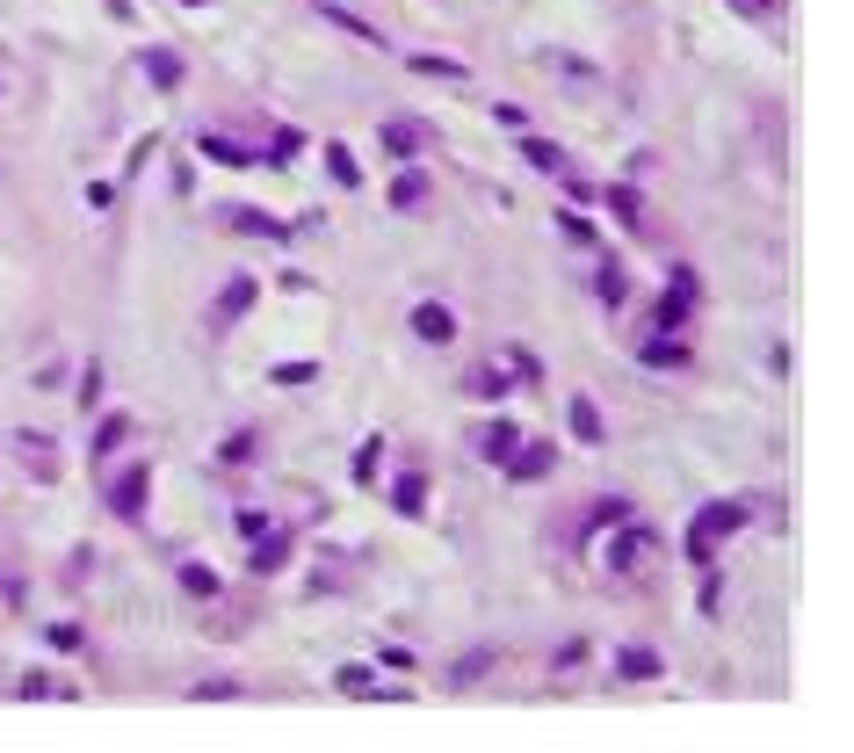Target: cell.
<instances>
[{
  "label": "cell",
  "instance_id": "1",
  "mask_svg": "<svg viewBox=\"0 0 854 753\" xmlns=\"http://www.w3.org/2000/svg\"><path fill=\"white\" fill-rule=\"evenodd\" d=\"M746 515H753V507H746V500H724V507H703V515H695V522H688V558H695V565H710V558H717V544H724V536H739V529H746Z\"/></svg>",
  "mask_w": 854,
  "mask_h": 753
},
{
  "label": "cell",
  "instance_id": "2",
  "mask_svg": "<svg viewBox=\"0 0 854 753\" xmlns=\"http://www.w3.org/2000/svg\"><path fill=\"white\" fill-rule=\"evenodd\" d=\"M688 305H695V276H688V268H674V290H666V297H659V312H652V326H659V334H674V326L688 319Z\"/></svg>",
  "mask_w": 854,
  "mask_h": 753
},
{
  "label": "cell",
  "instance_id": "3",
  "mask_svg": "<svg viewBox=\"0 0 854 753\" xmlns=\"http://www.w3.org/2000/svg\"><path fill=\"white\" fill-rule=\"evenodd\" d=\"M145 486H152V471H145V464H138V471H124V478L109 486V507H116L124 522H138V515H145Z\"/></svg>",
  "mask_w": 854,
  "mask_h": 753
},
{
  "label": "cell",
  "instance_id": "4",
  "mask_svg": "<svg viewBox=\"0 0 854 753\" xmlns=\"http://www.w3.org/2000/svg\"><path fill=\"white\" fill-rule=\"evenodd\" d=\"M551 464H558V449H551V442H536V449H522V442H514V457H507L500 471L529 486V478H551Z\"/></svg>",
  "mask_w": 854,
  "mask_h": 753
},
{
  "label": "cell",
  "instance_id": "5",
  "mask_svg": "<svg viewBox=\"0 0 854 753\" xmlns=\"http://www.w3.org/2000/svg\"><path fill=\"white\" fill-rule=\"evenodd\" d=\"M413 334H420L427 348H449V341H456V319H449V305H413Z\"/></svg>",
  "mask_w": 854,
  "mask_h": 753
},
{
  "label": "cell",
  "instance_id": "6",
  "mask_svg": "<svg viewBox=\"0 0 854 753\" xmlns=\"http://www.w3.org/2000/svg\"><path fill=\"white\" fill-rule=\"evenodd\" d=\"M138 73L160 87V95H174V87H181V58L174 51H138Z\"/></svg>",
  "mask_w": 854,
  "mask_h": 753
},
{
  "label": "cell",
  "instance_id": "7",
  "mask_svg": "<svg viewBox=\"0 0 854 753\" xmlns=\"http://www.w3.org/2000/svg\"><path fill=\"white\" fill-rule=\"evenodd\" d=\"M616 674H623V681H652V674H659V652H652V645H623V652H616Z\"/></svg>",
  "mask_w": 854,
  "mask_h": 753
},
{
  "label": "cell",
  "instance_id": "8",
  "mask_svg": "<svg viewBox=\"0 0 854 753\" xmlns=\"http://www.w3.org/2000/svg\"><path fill=\"white\" fill-rule=\"evenodd\" d=\"M254 297H261V290H254V276H232V283L218 290V326H225V319H239V312L254 305Z\"/></svg>",
  "mask_w": 854,
  "mask_h": 753
},
{
  "label": "cell",
  "instance_id": "9",
  "mask_svg": "<svg viewBox=\"0 0 854 753\" xmlns=\"http://www.w3.org/2000/svg\"><path fill=\"white\" fill-rule=\"evenodd\" d=\"M514 442H522V435H514L507 420H493V428L478 435V457H485V464H507V457H514Z\"/></svg>",
  "mask_w": 854,
  "mask_h": 753
},
{
  "label": "cell",
  "instance_id": "10",
  "mask_svg": "<svg viewBox=\"0 0 854 753\" xmlns=\"http://www.w3.org/2000/svg\"><path fill=\"white\" fill-rule=\"evenodd\" d=\"M420 203H427V174H420V167H406L399 182H391V210H420Z\"/></svg>",
  "mask_w": 854,
  "mask_h": 753
},
{
  "label": "cell",
  "instance_id": "11",
  "mask_svg": "<svg viewBox=\"0 0 854 753\" xmlns=\"http://www.w3.org/2000/svg\"><path fill=\"white\" fill-rule=\"evenodd\" d=\"M645 551H652V536H645V529H630L623 544L608 551V565H616V572H637V565H645Z\"/></svg>",
  "mask_w": 854,
  "mask_h": 753
},
{
  "label": "cell",
  "instance_id": "12",
  "mask_svg": "<svg viewBox=\"0 0 854 753\" xmlns=\"http://www.w3.org/2000/svg\"><path fill=\"white\" fill-rule=\"evenodd\" d=\"M572 435L601 449V406H594V399H572Z\"/></svg>",
  "mask_w": 854,
  "mask_h": 753
},
{
  "label": "cell",
  "instance_id": "13",
  "mask_svg": "<svg viewBox=\"0 0 854 753\" xmlns=\"http://www.w3.org/2000/svg\"><path fill=\"white\" fill-rule=\"evenodd\" d=\"M391 500H399V515H420V507H427V478H420V471H406L399 486H391Z\"/></svg>",
  "mask_w": 854,
  "mask_h": 753
},
{
  "label": "cell",
  "instance_id": "14",
  "mask_svg": "<svg viewBox=\"0 0 854 753\" xmlns=\"http://www.w3.org/2000/svg\"><path fill=\"white\" fill-rule=\"evenodd\" d=\"M594 290H601V305H623V297H630V276H623V268H616V261H601V276H594Z\"/></svg>",
  "mask_w": 854,
  "mask_h": 753
},
{
  "label": "cell",
  "instance_id": "15",
  "mask_svg": "<svg viewBox=\"0 0 854 753\" xmlns=\"http://www.w3.org/2000/svg\"><path fill=\"white\" fill-rule=\"evenodd\" d=\"M522 160H529V167H543V174H558V167H565V153H558L551 138H522Z\"/></svg>",
  "mask_w": 854,
  "mask_h": 753
},
{
  "label": "cell",
  "instance_id": "16",
  "mask_svg": "<svg viewBox=\"0 0 854 753\" xmlns=\"http://www.w3.org/2000/svg\"><path fill=\"white\" fill-rule=\"evenodd\" d=\"M464 391H471V399H500V391H507V377H500L493 363H478V370L464 377Z\"/></svg>",
  "mask_w": 854,
  "mask_h": 753
},
{
  "label": "cell",
  "instance_id": "17",
  "mask_svg": "<svg viewBox=\"0 0 854 753\" xmlns=\"http://www.w3.org/2000/svg\"><path fill=\"white\" fill-rule=\"evenodd\" d=\"M22 457H29V471H37V478H58V457H51L44 435H22Z\"/></svg>",
  "mask_w": 854,
  "mask_h": 753
},
{
  "label": "cell",
  "instance_id": "18",
  "mask_svg": "<svg viewBox=\"0 0 854 753\" xmlns=\"http://www.w3.org/2000/svg\"><path fill=\"white\" fill-rule=\"evenodd\" d=\"M283 558H290V536H268V529H261V551H254V572H276Z\"/></svg>",
  "mask_w": 854,
  "mask_h": 753
},
{
  "label": "cell",
  "instance_id": "19",
  "mask_svg": "<svg viewBox=\"0 0 854 753\" xmlns=\"http://www.w3.org/2000/svg\"><path fill=\"white\" fill-rule=\"evenodd\" d=\"M384 145H391L399 160H413V153H420V124H384Z\"/></svg>",
  "mask_w": 854,
  "mask_h": 753
},
{
  "label": "cell",
  "instance_id": "20",
  "mask_svg": "<svg viewBox=\"0 0 854 753\" xmlns=\"http://www.w3.org/2000/svg\"><path fill=\"white\" fill-rule=\"evenodd\" d=\"M124 435H131V420H124V413H109V420H102V435H95V457H116V442H124Z\"/></svg>",
  "mask_w": 854,
  "mask_h": 753
},
{
  "label": "cell",
  "instance_id": "21",
  "mask_svg": "<svg viewBox=\"0 0 854 753\" xmlns=\"http://www.w3.org/2000/svg\"><path fill=\"white\" fill-rule=\"evenodd\" d=\"M319 15H326V22H341V29H348V37H362V44H377V29H370V22H362V15H348V8H333V0H326V8H319Z\"/></svg>",
  "mask_w": 854,
  "mask_h": 753
},
{
  "label": "cell",
  "instance_id": "22",
  "mask_svg": "<svg viewBox=\"0 0 854 753\" xmlns=\"http://www.w3.org/2000/svg\"><path fill=\"white\" fill-rule=\"evenodd\" d=\"M203 153H210V160H225V167H247V160H254L247 145H232V138H203Z\"/></svg>",
  "mask_w": 854,
  "mask_h": 753
},
{
  "label": "cell",
  "instance_id": "23",
  "mask_svg": "<svg viewBox=\"0 0 854 753\" xmlns=\"http://www.w3.org/2000/svg\"><path fill=\"white\" fill-rule=\"evenodd\" d=\"M326 167H333V182H341V189H355V182H362L355 160H348V145H326Z\"/></svg>",
  "mask_w": 854,
  "mask_h": 753
},
{
  "label": "cell",
  "instance_id": "24",
  "mask_svg": "<svg viewBox=\"0 0 854 753\" xmlns=\"http://www.w3.org/2000/svg\"><path fill=\"white\" fill-rule=\"evenodd\" d=\"M413 73H427V80H464V66H456V58H413Z\"/></svg>",
  "mask_w": 854,
  "mask_h": 753
},
{
  "label": "cell",
  "instance_id": "25",
  "mask_svg": "<svg viewBox=\"0 0 854 753\" xmlns=\"http://www.w3.org/2000/svg\"><path fill=\"white\" fill-rule=\"evenodd\" d=\"M608 210H616L623 225H637V218H645V203H637V189H608Z\"/></svg>",
  "mask_w": 854,
  "mask_h": 753
},
{
  "label": "cell",
  "instance_id": "26",
  "mask_svg": "<svg viewBox=\"0 0 854 753\" xmlns=\"http://www.w3.org/2000/svg\"><path fill=\"white\" fill-rule=\"evenodd\" d=\"M645 363H666V370H681V363H688V348H681V341H652V348H645Z\"/></svg>",
  "mask_w": 854,
  "mask_h": 753
},
{
  "label": "cell",
  "instance_id": "27",
  "mask_svg": "<svg viewBox=\"0 0 854 753\" xmlns=\"http://www.w3.org/2000/svg\"><path fill=\"white\" fill-rule=\"evenodd\" d=\"M232 225H239V232H261V239H283V225H276V218H261V210H239Z\"/></svg>",
  "mask_w": 854,
  "mask_h": 753
},
{
  "label": "cell",
  "instance_id": "28",
  "mask_svg": "<svg viewBox=\"0 0 854 753\" xmlns=\"http://www.w3.org/2000/svg\"><path fill=\"white\" fill-rule=\"evenodd\" d=\"M377 464H384V442L370 435V442H362V449H355V478H377Z\"/></svg>",
  "mask_w": 854,
  "mask_h": 753
},
{
  "label": "cell",
  "instance_id": "29",
  "mask_svg": "<svg viewBox=\"0 0 854 753\" xmlns=\"http://www.w3.org/2000/svg\"><path fill=\"white\" fill-rule=\"evenodd\" d=\"M181 587H189V594H218V572H203V565H181Z\"/></svg>",
  "mask_w": 854,
  "mask_h": 753
},
{
  "label": "cell",
  "instance_id": "30",
  "mask_svg": "<svg viewBox=\"0 0 854 753\" xmlns=\"http://www.w3.org/2000/svg\"><path fill=\"white\" fill-rule=\"evenodd\" d=\"M623 515H630V507H623V500H601V507H594V529H616Z\"/></svg>",
  "mask_w": 854,
  "mask_h": 753
}]
</instances>
